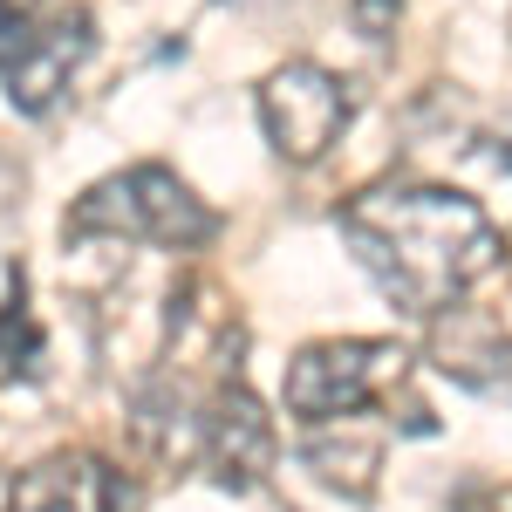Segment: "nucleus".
I'll return each mask as SVG.
<instances>
[{"label":"nucleus","mask_w":512,"mask_h":512,"mask_svg":"<svg viewBox=\"0 0 512 512\" xmlns=\"http://www.w3.org/2000/svg\"><path fill=\"white\" fill-rule=\"evenodd\" d=\"M342 239L355 267L383 287L396 315L431 321L458 308L478 280L499 274L506 239L485 219V205L444 185H383L342 205Z\"/></svg>","instance_id":"f257e3e1"},{"label":"nucleus","mask_w":512,"mask_h":512,"mask_svg":"<svg viewBox=\"0 0 512 512\" xmlns=\"http://www.w3.org/2000/svg\"><path fill=\"white\" fill-rule=\"evenodd\" d=\"M69 239H117V246H158V253H192L219 233L212 205L164 164H130L96 178L62 219Z\"/></svg>","instance_id":"f03ea898"},{"label":"nucleus","mask_w":512,"mask_h":512,"mask_svg":"<svg viewBox=\"0 0 512 512\" xmlns=\"http://www.w3.org/2000/svg\"><path fill=\"white\" fill-rule=\"evenodd\" d=\"M410 376V355L396 342H376V335H349V342H308V349L287 362V417L294 424H342V417H362L376 403H390Z\"/></svg>","instance_id":"7ed1b4c3"},{"label":"nucleus","mask_w":512,"mask_h":512,"mask_svg":"<svg viewBox=\"0 0 512 512\" xmlns=\"http://www.w3.org/2000/svg\"><path fill=\"white\" fill-rule=\"evenodd\" d=\"M274 458H280L274 417L260 410V396L246 390L239 376H226V383H212V390L198 396L185 472L212 478L219 492H260L267 472H274Z\"/></svg>","instance_id":"20e7f679"},{"label":"nucleus","mask_w":512,"mask_h":512,"mask_svg":"<svg viewBox=\"0 0 512 512\" xmlns=\"http://www.w3.org/2000/svg\"><path fill=\"white\" fill-rule=\"evenodd\" d=\"M349 117H355L349 82L321 62H280L260 82V130H267L280 164H321L342 144Z\"/></svg>","instance_id":"39448f33"},{"label":"nucleus","mask_w":512,"mask_h":512,"mask_svg":"<svg viewBox=\"0 0 512 512\" xmlns=\"http://www.w3.org/2000/svg\"><path fill=\"white\" fill-rule=\"evenodd\" d=\"M89 55H96V21L82 7H69V14L48 7V14H35L28 28H14L0 41V89L21 117H48L69 96V82L82 76Z\"/></svg>","instance_id":"423d86ee"},{"label":"nucleus","mask_w":512,"mask_h":512,"mask_svg":"<svg viewBox=\"0 0 512 512\" xmlns=\"http://www.w3.org/2000/svg\"><path fill=\"white\" fill-rule=\"evenodd\" d=\"M123 506H130L123 478L89 451H55V458L28 465L7 492V512H123Z\"/></svg>","instance_id":"0eeeda50"},{"label":"nucleus","mask_w":512,"mask_h":512,"mask_svg":"<svg viewBox=\"0 0 512 512\" xmlns=\"http://www.w3.org/2000/svg\"><path fill=\"white\" fill-rule=\"evenodd\" d=\"M431 369L485 403H512V335H499L492 321H472L458 308L431 315Z\"/></svg>","instance_id":"6e6552de"},{"label":"nucleus","mask_w":512,"mask_h":512,"mask_svg":"<svg viewBox=\"0 0 512 512\" xmlns=\"http://www.w3.org/2000/svg\"><path fill=\"white\" fill-rule=\"evenodd\" d=\"M349 424H355V417H342V437H335V424H308L301 465H308L328 492H342V499H369V492H376V472H383V444H376V437H355Z\"/></svg>","instance_id":"1a4fd4ad"},{"label":"nucleus","mask_w":512,"mask_h":512,"mask_svg":"<svg viewBox=\"0 0 512 512\" xmlns=\"http://www.w3.org/2000/svg\"><path fill=\"white\" fill-rule=\"evenodd\" d=\"M41 355H48V335H41L35 308H28V274L7 267V301H0V376H41Z\"/></svg>","instance_id":"9d476101"},{"label":"nucleus","mask_w":512,"mask_h":512,"mask_svg":"<svg viewBox=\"0 0 512 512\" xmlns=\"http://www.w3.org/2000/svg\"><path fill=\"white\" fill-rule=\"evenodd\" d=\"M396 7H403V0H355V28H362L369 41H383L390 21H396Z\"/></svg>","instance_id":"9b49d317"},{"label":"nucleus","mask_w":512,"mask_h":512,"mask_svg":"<svg viewBox=\"0 0 512 512\" xmlns=\"http://www.w3.org/2000/svg\"><path fill=\"white\" fill-rule=\"evenodd\" d=\"M48 7H55V0H0V41L14 35V28H28L35 14H48Z\"/></svg>","instance_id":"f8f14e48"}]
</instances>
